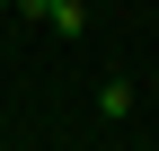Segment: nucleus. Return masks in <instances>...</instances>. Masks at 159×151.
Here are the masks:
<instances>
[{"label":"nucleus","mask_w":159,"mask_h":151,"mask_svg":"<svg viewBox=\"0 0 159 151\" xmlns=\"http://www.w3.org/2000/svg\"><path fill=\"white\" fill-rule=\"evenodd\" d=\"M0 9H18V0H0Z\"/></svg>","instance_id":"nucleus-3"},{"label":"nucleus","mask_w":159,"mask_h":151,"mask_svg":"<svg viewBox=\"0 0 159 151\" xmlns=\"http://www.w3.org/2000/svg\"><path fill=\"white\" fill-rule=\"evenodd\" d=\"M44 27H53V36H89V0H53Z\"/></svg>","instance_id":"nucleus-2"},{"label":"nucleus","mask_w":159,"mask_h":151,"mask_svg":"<svg viewBox=\"0 0 159 151\" xmlns=\"http://www.w3.org/2000/svg\"><path fill=\"white\" fill-rule=\"evenodd\" d=\"M133 107H142V89H133V80H106V89H97V116H106V124H124Z\"/></svg>","instance_id":"nucleus-1"}]
</instances>
